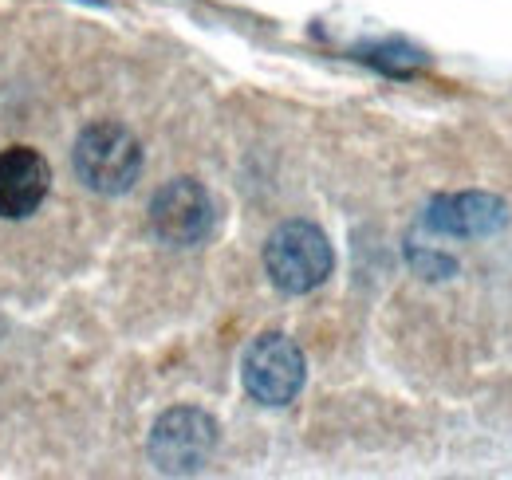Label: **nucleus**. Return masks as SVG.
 <instances>
[{
  "label": "nucleus",
  "mask_w": 512,
  "mask_h": 480,
  "mask_svg": "<svg viewBox=\"0 0 512 480\" xmlns=\"http://www.w3.org/2000/svg\"><path fill=\"white\" fill-rule=\"evenodd\" d=\"M146 154L142 142L134 138V130L123 122H91L79 130L75 146H71V170L83 181V189L99 193V197H123L134 189V181L142 178Z\"/></svg>",
  "instance_id": "nucleus-1"
},
{
  "label": "nucleus",
  "mask_w": 512,
  "mask_h": 480,
  "mask_svg": "<svg viewBox=\"0 0 512 480\" xmlns=\"http://www.w3.org/2000/svg\"><path fill=\"white\" fill-rule=\"evenodd\" d=\"M264 272L276 292L308 296L335 272V248L316 221H284L264 240Z\"/></svg>",
  "instance_id": "nucleus-2"
},
{
  "label": "nucleus",
  "mask_w": 512,
  "mask_h": 480,
  "mask_svg": "<svg viewBox=\"0 0 512 480\" xmlns=\"http://www.w3.org/2000/svg\"><path fill=\"white\" fill-rule=\"evenodd\" d=\"M217 445L221 429L213 414H205L201 406H174L150 425L146 453L162 477H197L209 469Z\"/></svg>",
  "instance_id": "nucleus-3"
},
{
  "label": "nucleus",
  "mask_w": 512,
  "mask_h": 480,
  "mask_svg": "<svg viewBox=\"0 0 512 480\" xmlns=\"http://www.w3.org/2000/svg\"><path fill=\"white\" fill-rule=\"evenodd\" d=\"M304 382H308V359L292 335L264 331L249 343V351L241 359V386L256 406L280 410L300 398Z\"/></svg>",
  "instance_id": "nucleus-4"
},
{
  "label": "nucleus",
  "mask_w": 512,
  "mask_h": 480,
  "mask_svg": "<svg viewBox=\"0 0 512 480\" xmlns=\"http://www.w3.org/2000/svg\"><path fill=\"white\" fill-rule=\"evenodd\" d=\"M217 201L197 178L166 181L150 197V233L170 248H201L217 233Z\"/></svg>",
  "instance_id": "nucleus-5"
},
{
  "label": "nucleus",
  "mask_w": 512,
  "mask_h": 480,
  "mask_svg": "<svg viewBox=\"0 0 512 480\" xmlns=\"http://www.w3.org/2000/svg\"><path fill=\"white\" fill-rule=\"evenodd\" d=\"M512 209L505 197L485 193V189H465V193H438L422 209V229L453 240H481L497 237L509 229Z\"/></svg>",
  "instance_id": "nucleus-6"
},
{
  "label": "nucleus",
  "mask_w": 512,
  "mask_h": 480,
  "mask_svg": "<svg viewBox=\"0 0 512 480\" xmlns=\"http://www.w3.org/2000/svg\"><path fill=\"white\" fill-rule=\"evenodd\" d=\"M52 189V170L40 150L32 146H8L0 150V217L24 221L32 217Z\"/></svg>",
  "instance_id": "nucleus-7"
},
{
  "label": "nucleus",
  "mask_w": 512,
  "mask_h": 480,
  "mask_svg": "<svg viewBox=\"0 0 512 480\" xmlns=\"http://www.w3.org/2000/svg\"><path fill=\"white\" fill-rule=\"evenodd\" d=\"M351 60L375 67L379 75H390V79H414L418 71H426V52L406 44V40H363L351 48Z\"/></svg>",
  "instance_id": "nucleus-8"
},
{
  "label": "nucleus",
  "mask_w": 512,
  "mask_h": 480,
  "mask_svg": "<svg viewBox=\"0 0 512 480\" xmlns=\"http://www.w3.org/2000/svg\"><path fill=\"white\" fill-rule=\"evenodd\" d=\"M406 264H410V272L418 280H430V284H446V280L457 276V260L449 252L414 244V240H406Z\"/></svg>",
  "instance_id": "nucleus-9"
},
{
  "label": "nucleus",
  "mask_w": 512,
  "mask_h": 480,
  "mask_svg": "<svg viewBox=\"0 0 512 480\" xmlns=\"http://www.w3.org/2000/svg\"><path fill=\"white\" fill-rule=\"evenodd\" d=\"M83 4H99V0H83Z\"/></svg>",
  "instance_id": "nucleus-10"
}]
</instances>
